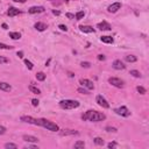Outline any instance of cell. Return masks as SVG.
I'll use <instances>...</instances> for the list:
<instances>
[{
	"mask_svg": "<svg viewBox=\"0 0 149 149\" xmlns=\"http://www.w3.org/2000/svg\"><path fill=\"white\" fill-rule=\"evenodd\" d=\"M106 119V115L101 112L95 111V109H89L82 115V120L84 121H92V122H98V121H103Z\"/></svg>",
	"mask_w": 149,
	"mask_h": 149,
	"instance_id": "cell-1",
	"label": "cell"
},
{
	"mask_svg": "<svg viewBox=\"0 0 149 149\" xmlns=\"http://www.w3.org/2000/svg\"><path fill=\"white\" fill-rule=\"evenodd\" d=\"M37 126H41V127H43V128L50 130V132H58V130H60L58 125H56L55 122H52V121H50V120H47V119H44V118L39 119V125H37Z\"/></svg>",
	"mask_w": 149,
	"mask_h": 149,
	"instance_id": "cell-2",
	"label": "cell"
},
{
	"mask_svg": "<svg viewBox=\"0 0 149 149\" xmlns=\"http://www.w3.org/2000/svg\"><path fill=\"white\" fill-rule=\"evenodd\" d=\"M79 101L78 100H72V99H65L60 101V107L63 109H73L79 107Z\"/></svg>",
	"mask_w": 149,
	"mask_h": 149,
	"instance_id": "cell-3",
	"label": "cell"
},
{
	"mask_svg": "<svg viewBox=\"0 0 149 149\" xmlns=\"http://www.w3.org/2000/svg\"><path fill=\"white\" fill-rule=\"evenodd\" d=\"M114 112H115L118 115H121V117H125V118H127V117L130 115V112H129V109L126 106H121L119 108H115Z\"/></svg>",
	"mask_w": 149,
	"mask_h": 149,
	"instance_id": "cell-4",
	"label": "cell"
},
{
	"mask_svg": "<svg viewBox=\"0 0 149 149\" xmlns=\"http://www.w3.org/2000/svg\"><path fill=\"white\" fill-rule=\"evenodd\" d=\"M108 83L111 85H113L115 87H119V89H122L123 87V81H121L120 78H117V77H111L108 78Z\"/></svg>",
	"mask_w": 149,
	"mask_h": 149,
	"instance_id": "cell-5",
	"label": "cell"
},
{
	"mask_svg": "<svg viewBox=\"0 0 149 149\" xmlns=\"http://www.w3.org/2000/svg\"><path fill=\"white\" fill-rule=\"evenodd\" d=\"M96 101H97V104H98L99 106H101L103 108H109V104H108V101H107V100H106L101 95H98V96H97Z\"/></svg>",
	"mask_w": 149,
	"mask_h": 149,
	"instance_id": "cell-6",
	"label": "cell"
},
{
	"mask_svg": "<svg viewBox=\"0 0 149 149\" xmlns=\"http://www.w3.org/2000/svg\"><path fill=\"white\" fill-rule=\"evenodd\" d=\"M21 121L27 122V123H30V125H35V126L39 125V119H35V118H33V117H27V115L21 117Z\"/></svg>",
	"mask_w": 149,
	"mask_h": 149,
	"instance_id": "cell-7",
	"label": "cell"
},
{
	"mask_svg": "<svg viewBox=\"0 0 149 149\" xmlns=\"http://www.w3.org/2000/svg\"><path fill=\"white\" fill-rule=\"evenodd\" d=\"M79 84H81L82 86H84V87L89 89V90H93V89H95V85H93V82H91L90 79H86V78L81 79V81H79Z\"/></svg>",
	"mask_w": 149,
	"mask_h": 149,
	"instance_id": "cell-8",
	"label": "cell"
},
{
	"mask_svg": "<svg viewBox=\"0 0 149 149\" xmlns=\"http://www.w3.org/2000/svg\"><path fill=\"white\" fill-rule=\"evenodd\" d=\"M60 132V134L62 135V136H68V135H78L79 133L77 132V130H74V129H60L58 130Z\"/></svg>",
	"mask_w": 149,
	"mask_h": 149,
	"instance_id": "cell-9",
	"label": "cell"
},
{
	"mask_svg": "<svg viewBox=\"0 0 149 149\" xmlns=\"http://www.w3.org/2000/svg\"><path fill=\"white\" fill-rule=\"evenodd\" d=\"M120 8H121V3H114L107 7V11L108 13H117Z\"/></svg>",
	"mask_w": 149,
	"mask_h": 149,
	"instance_id": "cell-10",
	"label": "cell"
},
{
	"mask_svg": "<svg viewBox=\"0 0 149 149\" xmlns=\"http://www.w3.org/2000/svg\"><path fill=\"white\" fill-rule=\"evenodd\" d=\"M44 12V7L43 6H33L28 9V13L30 14H36V13H43Z\"/></svg>",
	"mask_w": 149,
	"mask_h": 149,
	"instance_id": "cell-11",
	"label": "cell"
},
{
	"mask_svg": "<svg viewBox=\"0 0 149 149\" xmlns=\"http://www.w3.org/2000/svg\"><path fill=\"white\" fill-rule=\"evenodd\" d=\"M22 139H23V141H26L28 143H37L39 142V139L36 136H33V135H23Z\"/></svg>",
	"mask_w": 149,
	"mask_h": 149,
	"instance_id": "cell-12",
	"label": "cell"
},
{
	"mask_svg": "<svg viewBox=\"0 0 149 149\" xmlns=\"http://www.w3.org/2000/svg\"><path fill=\"white\" fill-rule=\"evenodd\" d=\"M112 66H113L115 70H123V69L126 68V65L123 64V62H121L120 60L114 61V62H113V65H112Z\"/></svg>",
	"mask_w": 149,
	"mask_h": 149,
	"instance_id": "cell-13",
	"label": "cell"
},
{
	"mask_svg": "<svg viewBox=\"0 0 149 149\" xmlns=\"http://www.w3.org/2000/svg\"><path fill=\"white\" fill-rule=\"evenodd\" d=\"M97 28H99L100 30H111V29H112L111 25L107 23L106 21H103V22L98 23V25H97Z\"/></svg>",
	"mask_w": 149,
	"mask_h": 149,
	"instance_id": "cell-14",
	"label": "cell"
},
{
	"mask_svg": "<svg viewBox=\"0 0 149 149\" xmlns=\"http://www.w3.org/2000/svg\"><path fill=\"white\" fill-rule=\"evenodd\" d=\"M20 13H21V11H19V9L15 8V7H9L8 11H7V14H8V16H11V17L16 16V15L20 14Z\"/></svg>",
	"mask_w": 149,
	"mask_h": 149,
	"instance_id": "cell-15",
	"label": "cell"
},
{
	"mask_svg": "<svg viewBox=\"0 0 149 149\" xmlns=\"http://www.w3.org/2000/svg\"><path fill=\"white\" fill-rule=\"evenodd\" d=\"M0 90L5 92H9L12 90V86L6 82H0Z\"/></svg>",
	"mask_w": 149,
	"mask_h": 149,
	"instance_id": "cell-16",
	"label": "cell"
},
{
	"mask_svg": "<svg viewBox=\"0 0 149 149\" xmlns=\"http://www.w3.org/2000/svg\"><path fill=\"white\" fill-rule=\"evenodd\" d=\"M34 27H35L36 30H39V32H43V30L47 29V25L43 23V22H36Z\"/></svg>",
	"mask_w": 149,
	"mask_h": 149,
	"instance_id": "cell-17",
	"label": "cell"
},
{
	"mask_svg": "<svg viewBox=\"0 0 149 149\" xmlns=\"http://www.w3.org/2000/svg\"><path fill=\"white\" fill-rule=\"evenodd\" d=\"M100 41L104 42V43H108V44H112L114 42V40H113V37H112V36H101Z\"/></svg>",
	"mask_w": 149,
	"mask_h": 149,
	"instance_id": "cell-18",
	"label": "cell"
},
{
	"mask_svg": "<svg viewBox=\"0 0 149 149\" xmlns=\"http://www.w3.org/2000/svg\"><path fill=\"white\" fill-rule=\"evenodd\" d=\"M79 29H81V32H83V33H93L95 32V29H93V27H91V26H79Z\"/></svg>",
	"mask_w": 149,
	"mask_h": 149,
	"instance_id": "cell-19",
	"label": "cell"
},
{
	"mask_svg": "<svg viewBox=\"0 0 149 149\" xmlns=\"http://www.w3.org/2000/svg\"><path fill=\"white\" fill-rule=\"evenodd\" d=\"M9 37L12 40H20L21 39V34L17 32H11L9 33Z\"/></svg>",
	"mask_w": 149,
	"mask_h": 149,
	"instance_id": "cell-20",
	"label": "cell"
},
{
	"mask_svg": "<svg viewBox=\"0 0 149 149\" xmlns=\"http://www.w3.org/2000/svg\"><path fill=\"white\" fill-rule=\"evenodd\" d=\"M125 60H126V62L134 63V62L138 61V57H136V56H134V55H127L126 57H125Z\"/></svg>",
	"mask_w": 149,
	"mask_h": 149,
	"instance_id": "cell-21",
	"label": "cell"
},
{
	"mask_svg": "<svg viewBox=\"0 0 149 149\" xmlns=\"http://www.w3.org/2000/svg\"><path fill=\"white\" fill-rule=\"evenodd\" d=\"M74 149H81V148H84L85 147V142L84 141H77L76 143H74Z\"/></svg>",
	"mask_w": 149,
	"mask_h": 149,
	"instance_id": "cell-22",
	"label": "cell"
},
{
	"mask_svg": "<svg viewBox=\"0 0 149 149\" xmlns=\"http://www.w3.org/2000/svg\"><path fill=\"white\" fill-rule=\"evenodd\" d=\"M36 78H37V81L43 82V81L46 79V74H44L43 72H37V73H36Z\"/></svg>",
	"mask_w": 149,
	"mask_h": 149,
	"instance_id": "cell-23",
	"label": "cell"
},
{
	"mask_svg": "<svg viewBox=\"0 0 149 149\" xmlns=\"http://www.w3.org/2000/svg\"><path fill=\"white\" fill-rule=\"evenodd\" d=\"M29 91H32L33 93H35V95H40V93H41V91L37 87H35L34 85H29Z\"/></svg>",
	"mask_w": 149,
	"mask_h": 149,
	"instance_id": "cell-24",
	"label": "cell"
},
{
	"mask_svg": "<svg viewBox=\"0 0 149 149\" xmlns=\"http://www.w3.org/2000/svg\"><path fill=\"white\" fill-rule=\"evenodd\" d=\"M84 16H85V13H84L83 11L76 13V15H74V17H76V20H82V19H83Z\"/></svg>",
	"mask_w": 149,
	"mask_h": 149,
	"instance_id": "cell-25",
	"label": "cell"
},
{
	"mask_svg": "<svg viewBox=\"0 0 149 149\" xmlns=\"http://www.w3.org/2000/svg\"><path fill=\"white\" fill-rule=\"evenodd\" d=\"M93 141H95V143L98 144V146H104V143H105L101 138H95V139H93Z\"/></svg>",
	"mask_w": 149,
	"mask_h": 149,
	"instance_id": "cell-26",
	"label": "cell"
},
{
	"mask_svg": "<svg viewBox=\"0 0 149 149\" xmlns=\"http://www.w3.org/2000/svg\"><path fill=\"white\" fill-rule=\"evenodd\" d=\"M5 148H6V149H17V146L14 144V143H6V144H5Z\"/></svg>",
	"mask_w": 149,
	"mask_h": 149,
	"instance_id": "cell-27",
	"label": "cell"
},
{
	"mask_svg": "<svg viewBox=\"0 0 149 149\" xmlns=\"http://www.w3.org/2000/svg\"><path fill=\"white\" fill-rule=\"evenodd\" d=\"M6 63H9V60L5 56H0V64H6Z\"/></svg>",
	"mask_w": 149,
	"mask_h": 149,
	"instance_id": "cell-28",
	"label": "cell"
},
{
	"mask_svg": "<svg viewBox=\"0 0 149 149\" xmlns=\"http://www.w3.org/2000/svg\"><path fill=\"white\" fill-rule=\"evenodd\" d=\"M130 74H132V76H134V77H136V78H140V77H141V73H140L138 70H132V71H130Z\"/></svg>",
	"mask_w": 149,
	"mask_h": 149,
	"instance_id": "cell-29",
	"label": "cell"
},
{
	"mask_svg": "<svg viewBox=\"0 0 149 149\" xmlns=\"http://www.w3.org/2000/svg\"><path fill=\"white\" fill-rule=\"evenodd\" d=\"M1 49H5V50H11V49H13V47L7 46V44H5V43H0V50H1Z\"/></svg>",
	"mask_w": 149,
	"mask_h": 149,
	"instance_id": "cell-30",
	"label": "cell"
},
{
	"mask_svg": "<svg viewBox=\"0 0 149 149\" xmlns=\"http://www.w3.org/2000/svg\"><path fill=\"white\" fill-rule=\"evenodd\" d=\"M25 64H26V66H27L29 70H33L34 65H33V63H32L30 61H28V60H25Z\"/></svg>",
	"mask_w": 149,
	"mask_h": 149,
	"instance_id": "cell-31",
	"label": "cell"
},
{
	"mask_svg": "<svg viewBox=\"0 0 149 149\" xmlns=\"http://www.w3.org/2000/svg\"><path fill=\"white\" fill-rule=\"evenodd\" d=\"M136 90H138V92L140 93V95H144V93L147 92V91H146V89H144V87H142V86H138V87H136Z\"/></svg>",
	"mask_w": 149,
	"mask_h": 149,
	"instance_id": "cell-32",
	"label": "cell"
},
{
	"mask_svg": "<svg viewBox=\"0 0 149 149\" xmlns=\"http://www.w3.org/2000/svg\"><path fill=\"white\" fill-rule=\"evenodd\" d=\"M5 133H6V127L0 126V135H4Z\"/></svg>",
	"mask_w": 149,
	"mask_h": 149,
	"instance_id": "cell-33",
	"label": "cell"
},
{
	"mask_svg": "<svg viewBox=\"0 0 149 149\" xmlns=\"http://www.w3.org/2000/svg\"><path fill=\"white\" fill-rule=\"evenodd\" d=\"M106 130H107V132H113V133H115V132H117V128H114V127H106Z\"/></svg>",
	"mask_w": 149,
	"mask_h": 149,
	"instance_id": "cell-34",
	"label": "cell"
},
{
	"mask_svg": "<svg viewBox=\"0 0 149 149\" xmlns=\"http://www.w3.org/2000/svg\"><path fill=\"white\" fill-rule=\"evenodd\" d=\"M78 92H79V93H84V95H89V91L85 90V89H82V87L78 89Z\"/></svg>",
	"mask_w": 149,
	"mask_h": 149,
	"instance_id": "cell-35",
	"label": "cell"
},
{
	"mask_svg": "<svg viewBox=\"0 0 149 149\" xmlns=\"http://www.w3.org/2000/svg\"><path fill=\"white\" fill-rule=\"evenodd\" d=\"M117 146H118V144H117L115 142H111V143H108V144H107V147H108L109 149H112V148H115Z\"/></svg>",
	"mask_w": 149,
	"mask_h": 149,
	"instance_id": "cell-36",
	"label": "cell"
},
{
	"mask_svg": "<svg viewBox=\"0 0 149 149\" xmlns=\"http://www.w3.org/2000/svg\"><path fill=\"white\" fill-rule=\"evenodd\" d=\"M58 28H60L62 32H68V27H66V26H64V25H60V26H58Z\"/></svg>",
	"mask_w": 149,
	"mask_h": 149,
	"instance_id": "cell-37",
	"label": "cell"
},
{
	"mask_svg": "<svg viewBox=\"0 0 149 149\" xmlns=\"http://www.w3.org/2000/svg\"><path fill=\"white\" fill-rule=\"evenodd\" d=\"M81 65H82L83 68H90V66H91V64H90L89 62H82Z\"/></svg>",
	"mask_w": 149,
	"mask_h": 149,
	"instance_id": "cell-38",
	"label": "cell"
},
{
	"mask_svg": "<svg viewBox=\"0 0 149 149\" xmlns=\"http://www.w3.org/2000/svg\"><path fill=\"white\" fill-rule=\"evenodd\" d=\"M39 103H40V101L37 100V99H33V100H32V105H33V106H39Z\"/></svg>",
	"mask_w": 149,
	"mask_h": 149,
	"instance_id": "cell-39",
	"label": "cell"
},
{
	"mask_svg": "<svg viewBox=\"0 0 149 149\" xmlns=\"http://www.w3.org/2000/svg\"><path fill=\"white\" fill-rule=\"evenodd\" d=\"M105 55H98V61H105Z\"/></svg>",
	"mask_w": 149,
	"mask_h": 149,
	"instance_id": "cell-40",
	"label": "cell"
},
{
	"mask_svg": "<svg viewBox=\"0 0 149 149\" xmlns=\"http://www.w3.org/2000/svg\"><path fill=\"white\" fill-rule=\"evenodd\" d=\"M13 1H15V3H20V4H25L26 0H13Z\"/></svg>",
	"mask_w": 149,
	"mask_h": 149,
	"instance_id": "cell-41",
	"label": "cell"
},
{
	"mask_svg": "<svg viewBox=\"0 0 149 149\" xmlns=\"http://www.w3.org/2000/svg\"><path fill=\"white\" fill-rule=\"evenodd\" d=\"M66 16H68L69 19H73V17H74V15H73V14H71V13H66Z\"/></svg>",
	"mask_w": 149,
	"mask_h": 149,
	"instance_id": "cell-42",
	"label": "cell"
},
{
	"mask_svg": "<svg viewBox=\"0 0 149 149\" xmlns=\"http://www.w3.org/2000/svg\"><path fill=\"white\" fill-rule=\"evenodd\" d=\"M17 56H19L20 58H22V57H23V52H22V51H19V52H17Z\"/></svg>",
	"mask_w": 149,
	"mask_h": 149,
	"instance_id": "cell-43",
	"label": "cell"
},
{
	"mask_svg": "<svg viewBox=\"0 0 149 149\" xmlns=\"http://www.w3.org/2000/svg\"><path fill=\"white\" fill-rule=\"evenodd\" d=\"M52 13H54L55 15H60V12H58V11H52Z\"/></svg>",
	"mask_w": 149,
	"mask_h": 149,
	"instance_id": "cell-44",
	"label": "cell"
},
{
	"mask_svg": "<svg viewBox=\"0 0 149 149\" xmlns=\"http://www.w3.org/2000/svg\"><path fill=\"white\" fill-rule=\"evenodd\" d=\"M3 28H4V29H7V25H6V23H3Z\"/></svg>",
	"mask_w": 149,
	"mask_h": 149,
	"instance_id": "cell-45",
	"label": "cell"
},
{
	"mask_svg": "<svg viewBox=\"0 0 149 149\" xmlns=\"http://www.w3.org/2000/svg\"><path fill=\"white\" fill-rule=\"evenodd\" d=\"M65 1H69V0H65Z\"/></svg>",
	"mask_w": 149,
	"mask_h": 149,
	"instance_id": "cell-46",
	"label": "cell"
}]
</instances>
